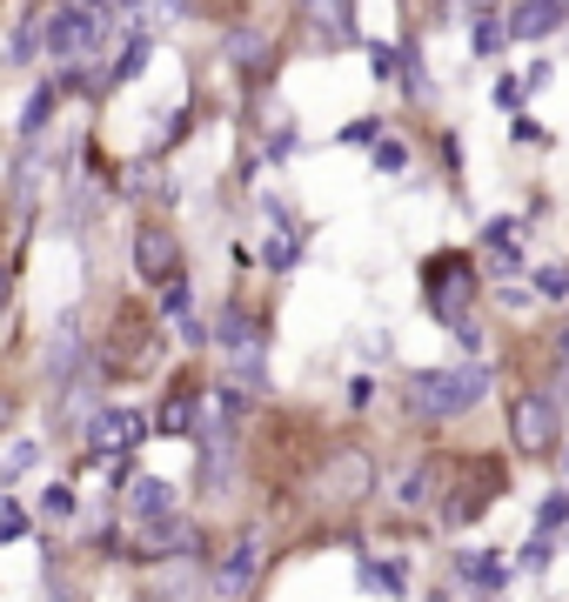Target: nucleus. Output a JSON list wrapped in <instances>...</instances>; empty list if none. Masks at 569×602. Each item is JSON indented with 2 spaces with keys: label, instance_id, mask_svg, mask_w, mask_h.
I'll use <instances>...</instances> for the list:
<instances>
[{
  "label": "nucleus",
  "instance_id": "obj_1",
  "mask_svg": "<svg viewBox=\"0 0 569 602\" xmlns=\"http://www.w3.org/2000/svg\"><path fill=\"white\" fill-rule=\"evenodd\" d=\"M482 395H490V369H482V362H462V369H429V375H416V388H409L416 415H429V422L462 415V408H475Z\"/></svg>",
  "mask_w": 569,
  "mask_h": 602
},
{
  "label": "nucleus",
  "instance_id": "obj_2",
  "mask_svg": "<svg viewBox=\"0 0 569 602\" xmlns=\"http://www.w3.org/2000/svg\"><path fill=\"white\" fill-rule=\"evenodd\" d=\"M147 436H154V428H147V415H141V408L108 402V408H95V415H88V428H80V449H88L95 462H128Z\"/></svg>",
  "mask_w": 569,
  "mask_h": 602
},
{
  "label": "nucleus",
  "instance_id": "obj_3",
  "mask_svg": "<svg viewBox=\"0 0 569 602\" xmlns=\"http://www.w3.org/2000/svg\"><path fill=\"white\" fill-rule=\"evenodd\" d=\"M95 41H101V14L80 8V0H67V8L41 14V54H54V61H80Z\"/></svg>",
  "mask_w": 569,
  "mask_h": 602
},
{
  "label": "nucleus",
  "instance_id": "obj_4",
  "mask_svg": "<svg viewBox=\"0 0 569 602\" xmlns=\"http://www.w3.org/2000/svg\"><path fill=\"white\" fill-rule=\"evenodd\" d=\"M134 536H141V549H134V556H201V529L188 523L182 508L154 515V523H134Z\"/></svg>",
  "mask_w": 569,
  "mask_h": 602
},
{
  "label": "nucleus",
  "instance_id": "obj_5",
  "mask_svg": "<svg viewBox=\"0 0 569 602\" xmlns=\"http://www.w3.org/2000/svg\"><path fill=\"white\" fill-rule=\"evenodd\" d=\"M255 576H262V536H234V543L221 549V562H215V595H221V602L249 595Z\"/></svg>",
  "mask_w": 569,
  "mask_h": 602
},
{
  "label": "nucleus",
  "instance_id": "obj_6",
  "mask_svg": "<svg viewBox=\"0 0 569 602\" xmlns=\"http://www.w3.org/2000/svg\"><path fill=\"white\" fill-rule=\"evenodd\" d=\"M175 262H182L175 228H154V221H147V228H134V275H141V282H154V288H161L168 275H182Z\"/></svg>",
  "mask_w": 569,
  "mask_h": 602
},
{
  "label": "nucleus",
  "instance_id": "obj_7",
  "mask_svg": "<svg viewBox=\"0 0 569 602\" xmlns=\"http://www.w3.org/2000/svg\"><path fill=\"white\" fill-rule=\"evenodd\" d=\"M516 442H523L529 456L562 449V436H556V402H549V395H523V402H516Z\"/></svg>",
  "mask_w": 569,
  "mask_h": 602
},
{
  "label": "nucleus",
  "instance_id": "obj_8",
  "mask_svg": "<svg viewBox=\"0 0 569 602\" xmlns=\"http://www.w3.org/2000/svg\"><path fill=\"white\" fill-rule=\"evenodd\" d=\"M121 508H128V523H154V515L175 508V482L168 475H128L121 482Z\"/></svg>",
  "mask_w": 569,
  "mask_h": 602
},
{
  "label": "nucleus",
  "instance_id": "obj_9",
  "mask_svg": "<svg viewBox=\"0 0 569 602\" xmlns=\"http://www.w3.org/2000/svg\"><path fill=\"white\" fill-rule=\"evenodd\" d=\"M208 341H221L228 355H249V349H262V335H255V321L241 315V308H221V315H215V335H208Z\"/></svg>",
  "mask_w": 569,
  "mask_h": 602
},
{
  "label": "nucleus",
  "instance_id": "obj_10",
  "mask_svg": "<svg viewBox=\"0 0 569 602\" xmlns=\"http://www.w3.org/2000/svg\"><path fill=\"white\" fill-rule=\"evenodd\" d=\"M34 515H41V523H80V489L74 482H47L41 495H34Z\"/></svg>",
  "mask_w": 569,
  "mask_h": 602
},
{
  "label": "nucleus",
  "instance_id": "obj_11",
  "mask_svg": "<svg viewBox=\"0 0 569 602\" xmlns=\"http://www.w3.org/2000/svg\"><path fill=\"white\" fill-rule=\"evenodd\" d=\"M308 21L321 28V41H329V47L355 41V21H349V0H308Z\"/></svg>",
  "mask_w": 569,
  "mask_h": 602
},
{
  "label": "nucleus",
  "instance_id": "obj_12",
  "mask_svg": "<svg viewBox=\"0 0 569 602\" xmlns=\"http://www.w3.org/2000/svg\"><path fill=\"white\" fill-rule=\"evenodd\" d=\"M54 108H61V88H54V80H41V88H34V101L21 108V134H28V141H34V134H47Z\"/></svg>",
  "mask_w": 569,
  "mask_h": 602
},
{
  "label": "nucleus",
  "instance_id": "obj_13",
  "mask_svg": "<svg viewBox=\"0 0 569 602\" xmlns=\"http://www.w3.org/2000/svg\"><path fill=\"white\" fill-rule=\"evenodd\" d=\"M28 469H41V442H8L0 449V489H14Z\"/></svg>",
  "mask_w": 569,
  "mask_h": 602
},
{
  "label": "nucleus",
  "instance_id": "obj_14",
  "mask_svg": "<svg viewBox=\"0 0 569 602\" xmlns=\"http://www.w3.org/2000/svg\"><path fill=\"white\" fill-rule=\"evenodd\" d=\"M34 54H41V14H21V21H14V34H8V61H14V67H28Z\"/></svg>",
  "mask_w": 569,
  "mask_h": 602
},
{
  "label": "nucleus",
  "instance_id": "obj_15",
  "mask_svg": "<svg viewBox=\"0 0 569 602\" xmlns=\"http://www.w3.org/2000/svg\"><path fill=\"white\" fill-rule=\"evenodd\" d=\"M147 428H161V436H188V428H195V395H168V408H161Z\"/></svg>",
  "mask_w": 569,
  "mask_h": 602
},
{
  "label": "nucleus",
  "instance_id": "obj_16",
  "mask_svg": "<svg viewBox=\"0 0 569 602\" xmlns=\"http://www.w3.org/2000/svg\"><path fill=\"white\" fill-rule=\"evenodd\" d=\"M362 582H369V589H382V595H402V589H409L402 562H362Z\"/></svg>",
  "mask_w": 569,
  "mask_h": 602
},
{
  "label": "nucleus",
  "instance_id": "obj_17",
  "mask_svg": "<svg viewBox=\"0 0 569 602\" xmlns=\"http://www.w3.org/2000/svg\"><path fill=\"white\" fill-rule=\"evenodd\" d=\"M141 67H147V34H134V41H128V47L114 54V67H108V80H134Z\"/></svg>",
  "mask_w": 569,
  "mask_h": 602
},
{
  "label": "nucleus",
  "instance_id": "obj_18",
  "mask_svg": "<svg viewBox=\"0 0 569 602\" xmlns=\"http://www.w3.org/2000/svg\"><path fill=\"white\" fill-rule=\"evenodd\" d=\"M188 308H195V288H188V275H168V282H161V315H175V321H182Z\"/></svg>",
  "mask_w": 569,
  "mask_h": 602
},
{
  "label": "nucleus",
  "instance_id": "obj_19",
  "mask_svg": "<svg viewBox=\"0 0 569 602\" xmlns=\"http://www.w3.org/2000/svg\"><path fill=\"white\" fill-rule=\"evenodd\" d=\"M28 536V508H21V495H0V543H21Z\"/></svg>",
  "mask_w": 569,
  "mask_h": 602
},
{
  "label": "nucleus",
  "instance_id": "obj_20",
  "mask_svg": "<svg viewBox=\"0 0 569 602\" xmlns=\"http://www.w3.org/2000/svg\"><path fill=\"white\" fill-rule=\"evenodd\" d=\"M262 54H269V41H262L255 28H234V34H228V61H249V67H255Z\"/></svg>",
  "mask_w": 569,
  "mask_h": 602
},
{
  "label": "nucleus",
  "instance_id": "obj_21",
  "mask_svg": "<svg viewBox=\"0 0 569 602\" xmlns=\"http://www.w3.org/2000/svg\"><path fill=\"white\" fill-rule=\"evenodd\" d=\"M462 576L482 582V589H496L503 582V556H462Z\"/></svg>",
  "mask_w": 569,
  "mask_h": 602
},
{
  "label": "nucleus",
  "instance_id": "obj_22",
  "mask_svg": "<svg viewBox=\"0 0 569 602\" xmlns=\"http://www.w3.org/2000/svg\"><path fill=\"white\" fill-rule=\"evenodd\" d=\"M569 523V495H543V508H536V536H549V529H562Z\"/></svg>",
  "mask_w": 569,
  "mask_h": 602
},
{
  "label": "nucleus",
  "instance_id": "obj_23",
  "mask_svg": "<svg viewBox=\"0 0 569 602\" xmlns=\"http://www.w3.org/2000/svg\"><path fill=\"white\" fill-rule=\"evenodd\" d=\"M469 41H475V54H496V47H503V41H510V28H503V21H490V14H482V21H475V34H469Z\"/></svg>",
  "mask_w": 569,
  "mask_h": 602
},
{
  "label": "nucleus",
  "instance_id": "obj_24",
  "mask_svg": "<svg viewBox=\"0 0 569 602\" xmlns=\"http://www.w3.org/2000/svg\"><path fill=\"white\" fill-rule=\"evenodd\" d=\"M375 167H382V175H402V167H409V147H402V141H375Z\"/></svg>",
  "mask_w": 569,
  "mask_h": 602
},
{
  "label": "nucleus",
  "instance_id": "obj_25",
  "mask_svg": "<svg viewBox=\"0 0 569 602\" xmlns=\"http://www.w3.org/2000/svg\"><path fill=\"white\" fill-rule=\"evenodd\" d=\"M536 295L562 302V295H569V269H536Z\"/></svg>",
  "mask_w": 569,
  "mask_h": 602
},
{
  "label": "nucleus",
  "instance_id": "obj_26",
  "mask_svg": "<svg viewBox=\"0 0 569 602\" xmlns=\"http://www.w3.org/2000/svg\"><path fill=\"white\" fill-rule=\"evenodd\" d=\"M295 254H302V241L275 234V241H269V254H262V262H269V269H295Z\"/></svg>",
  "mask_w": 569,
  "mask_h": 602
},
{
  "label": "nucleus",
  "instance_id": "obj_27",
  "mask_svg": "<svg viewBox=\"0 0 569 602\" xmlns=\"http://www.w3.org/2000/svg\"><path fill=\"white\" fill-rule=\"evenodd\" d=\"M14 422H21V395H14V388H0V442L14 436Z\"/></svg>",
  "mask_w": 569,
  "mask_h": 602
},
{
  "label": "nucleus",
  "instance_id": "obj_28",
  "mask_svg": "<svg viewBox=\"0 0 569 602\" xmlns=\"http://www.w3.org/2000/svg\"><path fill=\"white\" fill-rule=\"evenodd\" d=\"M543 562H549V536H529L523 543V569H543Z\"/></svg>",
  "mask_w": 569,
  "mask_h": 602
},
{
  "label": "nucleus",
  "instance_id": "obj_29",
  "mask_svg": "<svg viewBox=\"0 0 569 602\" xmlns=\"http://www.w3.org/2000/svg\"><path fill=\"white\" fill-rule=\"evenodd\" d=\"M175 328H182V341H188V349H208V328H201V321H195V315H182V321H175Z\"/></svg>",
  "mask_w": 569,
  "mask_h": 602
},
{
  "label": "nucleus",
  "instance_id": "obj_30",
  "mask_svg": "<svg viewBox=\"0 0 569 602\" xmlns=\"http://www.w3.org/2000/svg\"><path fill=\"white\" fill-rule=\"evenodd\" d=\"M342 141H369L375 147L382 141V121H355V128H342Z\"/></svg>",
  "mask_w": 569,
  "mask_h": 602
},
{
  "label": "nucleus",
  "instance_id": "obj_31",
  "mask_svg": "<svg viewBox=\"0 0 569 602\" xmlns=\"http://www.w3.org/2000/svg\"><path fill=\"white\" fill-rule=\"evenodd\" d=\"M369 61H375V74H382V80L395 74V47H369Z\"/></svg>",
  "mask_w": 569,
  "mask_h": 602
},
{
  "label": "nucleus",
  "instance_id": "obj_32",
  "mask_svg": "<svg viewBox=\"0 0 569 602\" xmlns=\"http://www.w3.org/2000/svg\"><path fill=\"white\" fill-rule=\"evenodd\" d=\"M556 349H562V369H569V328H562V341H556Z\"/></svg>",
  "mask_w": 569,
  "mask_h": 602
},
{
  "label": "nucleus",
  "instance_id": "obj_33",
  "mask_svg": "<svg viewBox=\"0 0 569 602\" xmlns=\"http://www.w3.org/2000/svg\"><path fill=\"white\" fill-rule=\"evenodd\" d=\"M562 475H569V449H562Z\"/></svg>",
  "mask_w": 569,
  "mask_h": 602
},
{
  "label": "nucleus",
  "instance_id": "obj_34",
  "mask_svg": "<svg viewBox=\"0 0 569 602\" xmlns=\"http://www.w3.org/2000/svg\"><path fill=\"white\" fill-rule=\"evenodd\" d=\"M0 549H8V543H0Z\"/></svg>",
  "mask_w": 569,
  "mask_h": 602
}]
</instances>
